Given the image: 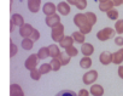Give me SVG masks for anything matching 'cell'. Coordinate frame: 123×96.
Wrapping results in <instances>:
<instances>
[{"instance_id":"1f68e13d","label":"cell","mask_w":123,"mask_h":96,"mask_svg":"<svg viewBox=\"0 0 123 96\" xmlns=\"http://www.w3.org/2000/svg\"><path fill=\"white\" fill-rule=\"evenodd\" d=\"M30 77L34 79V80H39L40 78H41V72H40V69H33V71H30Z\"/></svg>"},{"instance_id":"6da1fadb","label":"cell","mask_w":123,"mask_h":96,"mask_svg":"<svg viewBox=\"0 0 123 96\" xmlns=\"http://www.w3.org/2000/svg\"><path fill=\"white\" fill-rule=\"evenodd\" d=\"M115 32H116L115 29H112L110 27H106V28H104V29H101V30H99L97 33V38L100 41H106V40H109V39L115 37Z\"/></svg>"},{"instance_id":"4fadbf2b","label":"cell","mask_w":123,"mask_h":96,"mask_svg":"<svg viewBox=\"0 0 123 96\" xmlns=\"http://www.w3.org/2000/svg\"><path fill=\"white\" fill-rule=\"evenodd\" d=\"M81 52L83 54V56H88V57H89V56L94 52V47H93L92 44L85 43V44H82V46H81Z\"/></svg>"},{"instance_id":"2e32d148","label":"cell","mask_w":123,"mask_h":96,"mask_svg":"<svg viewBox=\"0 0 123 96\" xmlns=\"http://www.w3.org/2000/svg\"><path fill=\"white\" fill-rule=\"evenodd\" d=\"M74 41H75V40H74L73 37L65 35V37L63 38V40L59 41V45H60L62 47H64V49H67V47H69V46H73V43H74Z\"/></svg>"},{"instance_id":"74e56055","label":"cell","mask_w":123,"mask_h":96,"mask_svg":"<svg viewBox=\"0 0 123 96\" xmlns=\"http://www.w3.org/2000/svg\"><path fill=\"white\" fill-rule=\"evenodd\" d=\"M89 92L91 91H87L86 89H81L77 94V96H89Z\"/></svg>"},{"instance_id":"7a4b0ae2","label":"cell","mask_w":123,"mask_h":96,"mask_svg":"<svg viewBox=\"0 0 123 96\" xmlns=\"http://www.w3.org/2000/svg\"><path fill=\"white\" fill-rule=\"evenodd\" d=\"M51 37H52V39H53L54 41H58V43H59L60 40H63V38L65 37V35H64V26L62 24V23H59L57 27L52 28Z\"/></svg>"},{"instance_id":"44dd1931","label":"cell","mask_w":123,"mask_h":96,"mask_svg":"<svg viewBox=\"0 0 123 96\" xmlns=\"http://www.w3.org/2000/svg\"><path fill=\"white\" fill-rule=\"evenodd\" d=\"M80 66H81V68H91V66H92V60L88 57V56H83V59H81V61H80Z\"/></svg>"},{"instance_id":"8992f818","label":"cell","mask_w":123,"mask_h":96,"mask_svg":"<svg viewBox=\"0 0 123 96\" xmlns=\"http://www.w3.org/2000/svg\"><path fill=\"white\" fill-rule=\"evenodd\" d=\"M34 29H35V28H33L31 24L24 23L22 27H19V34H21V37H23V38H29V37L31 35V33L34 32Z\"/></svg>"},{"instance_id":"ac0fdd59","label":"cell","mask_w":123,"mask_h":96,"mask_svg":"<svg viewBox=\"0 0 123 96\" xmlns=\"http://www.w3.org/2000/svg\"><path fill=\"white\" fill-rule=\"evenodd\" d=\"M11 22H13L16 26H18V27H22L23 24H24V20H23V17L19 15V14H13L12 15V17H11Z\"/></svg>"},{"instance_id":"b9f144b4","label":"cell","mask_w":123,"mask_h":96,"mask_svg":"<svg viewBox=\"0 0 123 96\" xmlns=\"http://www.w3.org/2000/svg\"><path fill=\"white\" fill-rule=\"evenodd\" d=\"M15 26H16V24L10 21V32H13V30H15Z\"/></svg>"},{"instance_id":"7402d4cb","label":"cell","mask_w":123,"mask_h":96,"mask_svg":"<svg viewBox=\"0 0 123 96\" xmlns=\"http://www.w3.org/2000/svg\"><path fill=\"white\" fill-rule=\"evenodd\" d=\"M58 60L60 61V63H62V66H67L69 62H70V56L67 54V52H62L60 55H59V57H58Z\"/></svg>"},{"instance_id":"60d3db41","label":"cell","mask_w":123,"mask_h":96,"mask_svg":"<svg viewBox=\"0 0 123 96\" xmlns=\"http://www.w3.org/2000/svg\"><path fill=\"white\" fill-rule=\"evenodd\" d=\"M77 1H79V0H67V3H68V4H70V5H75V6H76Z\"/></svg>"},{"instance_id":"603a6c76","label":"cell","mask_w":123,"mask_h":96,"mask_svg":"<svg viewBox=\"0 0 123 96\" xmlns=\"http://www.w3.org/2000/svg\"><path fill=\"white\" fill-rule=\"evenodd\" d=\"M71 37L74 38V40H75L76 43L85 44V34H82L81 32H75V33H73Z\"/></svg>"},{"instance_id":"83f0119b","label":"cell","mask_w":123,"mask_h":96,"mask_svg":"<svg viewBox=\"0 0 123 96\" xmlns=\"http://www.w3.org/2000/svg\"><path fill=\"white\" fill-rule=\"evenodd\" d=\"M86 17H87L88 23H89L91 26H94V24L97 23V16H95L93 12H87V14H86Z\"/></svg>"},{"instance_id":"4dcf8cb0","label":"cell","mask_w":123,"mask_h":96,"mask_svg":"<svg viewBox=\"0 0 123 96\" xmlns=\"http://www.w3.org/2000/svg\"><path fill=\"white\" fill-rule=\"evenodd\" d=\"M55 96H77V94L74 92V91H71V90H62Z\"/></svg>"},{"instance_id":"d4e9b609","label":"cell","mask_w":123,"mask_h":96,"mask_svg":"<svg viewBox=\"0 0 123 96\" xmlns=\"http://www.w3.org/2000/svg\"><path fill=\"white\" fill-rule=\"evenodd\" d=\"M65 52H67L70 57H75V56L79 55V50H77V47H75V46H69V47H67Z\"/></svg>"},{"instance_id":"9c48e42d","label":"cell","mask_w":123,"mask_h":96,"mask_svg":"<svg viewBox=\"0 0 123 96\" xmlns=\"http://www.w3.org/2000/svg\"><path fill=\"white\" fill-rule=\"evenodd\" d=\"M57 10H58V12H59L60 15L67 16V15H69L70 11H71V10H70V4H68L67 1H62V3L58 4Z\"/></svg>"},{"instance_id":"9a60e30c","label":"cell","mask_w":123,"mask_h":96,"mask_svg":"<svg viewBox=\"0 0 123 96\" xmlns=\"http://www.w3.org/2000/svg\"><path fill=\"white\" fill-rule=\"evenodd\" d=\"M48 49H49V56H51L52 59H58L59 55L62 54V52H60V49L58 47V45H55V44L49 45Z\"/></svg>"},{"instance_id":"ee69618b","label":"cell","mask_w":123,"mask_h":96,"mask_svg":"<svg viewBox=\"0 0 123 96\" xmlns=\"http://www.w3.org/2000/svg\"><path fill=\"white\" fill-rule=\"evenodd\" d=\"M119 51H121V54L123 55V47H122V49H119Z\"/></svg>"},{"instance_id":"ab89813d","label":"cell","mask_w":123,"mask_h":96,"mask_svg":"<svg viewBox=\"0 0 123 96\" xmlns=\"http://www.w3.org/2000/svg\"><path fill=\"white\" fill-rule=\"evenodd\" d=\"M118 75L123 79V66H119V68H118Z\"/></svg>"},{"instance_id":"52a82bcc","label":"cell","mask_w":123,"mask_h":96,"mask_svg":"<svg viewBox=\"0 0 123 96\" xmlns=\"http://www.w3.org/2000/svg\"><path fill=\"white\" fill-rule=\"evenodd\" d=\"M60 23V17L59 15L54 14V15H51V16H46V24L51 28H54L57 27L58 24Z\"/></svg>"},{"instance_id":"7bdbcfd3","label":"cell","mask_w":123,"mask_h":96,"mask_svg":"<svg viewBox=\"0 0 123 96\" xmlns=\"http://www.w3.org/2000/svg\"><path fill=\"white\" fill-rule=\"evenodd\" d=\"M99 3H105V1H109V0H98Z\"/></svg>"},{"instance_id":"3957f363","label":"cell","mask_w":123,"mask_h":96,"mask_svg":"<svg viewBox=\"0 0 123 96\" xmlns=\"http://www.w3.org/2000/svg\"><path fill=\"white\" fill-rule=\"evenodd\" d=\"M37 60H39L37 55H30V56L25 60V62H24V67H25L28 71H33V69H35V68H36V65H37Z\"/></svg>"},{"instance_id":"7c38bea8","label":"cell","mask_w":123,"mask_h":96,"mask_svg":"<svg viewBox=\"0 0 123 96\" xmlns=\"http://www.w3.org/2000/svg\"><path fill=\"white\" fill-rule=\"evenodd\" d=\"M10 96H24V92L18 84H11L10 85Z\"/></svg>"},{"instance_id":"30bf717a","label":"cell","mask_w":123,"mask_h":96,"mask_svg":"<svg viewBox=\"0 0 123 96\" xmlns=\"http://www.w3.org/2000/svg\"><path fill=\"white\" fill-rule=\"evenodd\" d=\"M41 6V0H28V9L30 12L36 14L40 10Z\"/></svg>"},{"instance_id":"f546056e","label":"cell","mask_w":123,"mask_h":96,"mask_svg":"<svg viewBox=\"0 0 123 96\" xmlns=\"http://www.w3.org/2000/svg\"><path fill=\"white\" fill-rule=\"evenodd\" d=\"M17 51H18L17 45H15V44L12 43V40L10 39V57H13V56L17 54Z\"/></svg>"},{"instance_id":"e0dca14e","label":"cell","mask_w":123,"mask_h":96,"mask_svg":"<svg viewBox=\"0 0 123 96\" xmlns=\"http://www.w3.org/2000/svg\"><path fill=\"white\" fill-rule=\"evenodd\" d=\"M91 94H92L93 96H103V95H104V88H103L101 85L95 84V85H93V86L91 88Z\"/></svg>"},{"instance_id":"d6986e66","label":"cell","mask_w":123,"mask_h":96,"mask_svg":"<svg viewBox=\"0 0 123 96\" xmlns=\"http://www.w3.org/2000/svg\"><path fill=\"white\" fill-rule=\"evenodd\" d=\"M36 55H37L39 60H45V59H47L49 56V49L48 47H41V49L37 51Z\"/></svg>"},{"instance_id":"277c9868","label":"cell","mask_w":123,"mask_h":96,"mask_svg":"<svg viewBox=\"0 0 123 96\" xmlns=\"http://www.w3.org/2000/svg\"><path fill=\"white\" fill-rule=\"evenodd\" d=\"M98 79V72L97 71H88L85 75H83V83L86 85H89V84H93L95 80Z\"/></svg>"},{"instance_id":"ba28073f","label":"cell","mask_w":123,"mask_h":96,"mask_svg":"<svg viewBox=\"0 0 123 96\" xmlns=\"http://www.w3.org/2000/svg\"><path fill=\"white\" fill-rule=\"evenodd\" d=\"M112 60H113V54H111V52H109V51H104V52H101L100 56H99V61H100V63L104 65V66L110 65V63L112 62Z\"/></svg>"},{"instance_id":"f1b7e54d","label":"cell","mask_w":123,"mask_h":96,"mask_svg":"<svg viewBox=\"0 0 123 96\" xmlns=\"http://www.w3.org/2000/svg\"><path fill=\"white\" fill-rule=\"evenodd\" d=\"M115 30L118 34H122L123 33V20L116 21V23H115Z\"/></svg>"},{"instance_id":"f35d334b","label":"cell","mask_w":123,"mask_h":96,"mask_svg":"<svg viewBox=\"0 0 123 96\" xmlns=\"http://www.w3.org/2000/svg\"><path fill=\"white\" fill-rule=\"evenodd\" d=\"M112 1H113L115 6H119V5L123 4V0H112Z\"/></svg>"},{"instance_id":"4316f807","label":"cell","mask_w":123,"mask_h":96,"mask_svg":"<svg viewBox=\"0 0 123 96\" xmlns=\"http://www.w3.org/2000/svg\"><path fill=\"white\" fill-rule=\"evenodd\" d=\"M39 69H40L41 74H47V73H49L52 71V66H51V63H43V65L40 66Z\"/></svg>"},{"instance_id":"5b68a950","label":"cell","mask_w":123,"mask_h":96,"mask_svg":"<svg viewBox=\"0 0 123 96\" xmlns=\"http://www.w3.org/2000/svg\"><path fill=\"white\" fill-rule=\"evenodd\" d=\"M74 23H75L79 28L89 24V23H88V20H87V17H86V14H76L75 17H74Z\"/></svg>"},{"instance_id":"484cf974","label":"cell","mask_w":123,"mask_h":96,"mask_svg":"<svg viewBox=\"0 0 123 96\" xmlns=\"http://www.w3.org/2000/svg\"><path fill=\"white\" fill-rule=\"evenodd\" d=\"M51 66H52V71L58 72V71L60 69V67H62V63H60V61H59L58 59H52V61H51Z\"/></svg>"},{"instance_id":"5bb4252c","label":"cell","mask_w":123,"mask_h":96,"mask_svg":"<svg viewBox=\"0 0 123 96\" xmlns=\"http://www.w3.org/2000/svg\"><path fill=\"white\" fill-rule=\"evenodd\" d=\"M115 6L112 0H109V1H105V3H99V10L103 11V12H109L110 10H112Z\"/></svg>"},{"instance_id":"cb8c5ba5","label":"cell","mask_w":123,"mask_h":96,"mask_svg":"<svg viewBox=\"0 0 123 96\" xmlns=\"http://www.w3.org/2000/svg\"><path fill=\"white\" fill-rule=\"evenodd\" d=\"M122 62H123V55L121 54V51L118 50V51L113 52V60H112V63H115V65H121Z\"/></svg>"},{"instance_id":"8fae6325","label":"cell","mask_w":123,"mask_h":96,"mask_svg":"<svg viewBox=\"0 0 123 96\" xmlns=\"http://www.w3.org/2000/svg\"><path fill=\"white\" fill-rule=\"evenodd\" d=\"M42 11L46 16H51V15H54L55 11H57V6L53 4V3H46L42 7Z\"/></svg>"},{"instance_id":"ffe728a7","label":"cell","mask_w":123,"mask_h":96,"mask_svg":"<svg viewBox=\"0 0 123 96\" xmlns=\"http://www.w3.org/2000/svg\"><path fill=\"white\" fill-rule=\"evenodd\" d=\"M33 45H34V41L30 38H24L22 40V47H23L24 50H31L33 49Z\"/></svg>"},{"instance_id":"d6a6232c","label":"cell","mask_w":123,"mask_h":96,"mask_svg":"<svg viewBox=\"0 0 123 96\" xmlns=\"http://www.w3.org/2000/svg\"><path fill=\"white\" fill-rule=\"evenodd\" d=\"M107 17L110 18V20H117L118 18V11L117 10H115V9H112V10H110L109 12H107Z\"/></svg>"},{"instance_id":"d590c367","label":"cell","mask_w":123,"mask_h":96,"mask_svg":"<svg viewBox=\"0 0 123 96\" xmlns=\"http://www.w3.org/2000/svg\"><path fill=\"white\" fill-rule=\"evenodd\" d=\"M33 41H36V40H39L40 39V33H39V30L37 29H34V32L31 33V35L29 37Z\"/></svg>"},{"instance_id":"8d00e7d4","label":"cell","mask_w":123,"mask_h":96,"mask_svg":"<svg viewBox=\"0 0 123 96\" xmlns=\"http://www.w3.org/2000/svg\"><path fill=\"white\" fill-rule=\"evenodd\" d=\"M115 44H116L117 46H123V38H122V37H116Z\"/></svg>"},{"instance_id":"836d02e7","label":"cell","mask_w":123,"mask_h":96,"mask_svg":"<svg viewBox=\"0 0 123 96\" xmlns=\"http://www.w3.org/2000/svg\"><path fill=\"white\" fill-rule=\"evenodd\" d=\"M76 7L79 10H85L87 7V0H79L76 4Z\"/></svg>"},{"instance_id":"e575fe53","label":"cell","mask_w":123,"mask_h":96,"mask_svg":"<svg viewBox=\"0 0 123 96\" xmlns=\"http://www.w3.org/2000/svg\"><path fill=\"white\" fill-rule=\"evenodd\" d=\"M92 27H93V26H91V24L83 26V27H81V28H80V32H81L82 34H88V33H91V30H92Z\"/></svg>"}]
</instances>
